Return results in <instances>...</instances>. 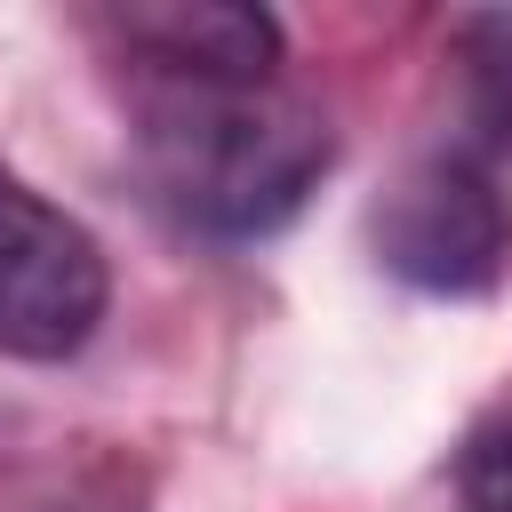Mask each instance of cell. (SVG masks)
Here are the masks:
<instances>
[{"label": "cell", "instance_id": "5b68a950", "mask_svg": "<svg viewBox=\"0 0 512 512\" xmlns=\"http://www.w3.org/2000/svg\"><path fill=\"white\" fill-rule=\"evenodd\" d=\"M464 56V96H472V128L512 152V8H480L456 40Z\"/></svg>", "mask_w": 512, "mask_h": 512}, {"label": "cell", "instance_id": "7a4b0ae2", "mask_svg": "<svg viewBox=\"0 0 512 512\" xmlns=\"http://www.w3.org/2000/svg\"><path fill=\"white\" fill-rule=\"evenodd\" d=\"M104 248L32 184L0 176V352L64 360L104 320Z\"/></svg>", "mask_w": 512, "mask_h": 512}, {"label": "cell", "instance_id": "277c9868", "mask_svg": "<svg viewBox=\"0 0 512 512\" xmlns=\"http://www.w3.org/2000/svg\"><path fill=\"white\" fill-rule=\"evenodd\" d=\"M120 40L160 80H272V56H280V24L264 8H232V0L128 8L120 16Z\"/></svg>", "mask_w": 512, "mask_h": 512}, {"label": "cell", "instance_id": "8992f818", "mask_svg": "<svg viewBox=\"0 0 512 512\" xmlns=\"http://www.w3.org/2000/svg\"><path fill=\"white\" fill-rule=\"evenodd\" d=\"M456 496H464V512H512V408H496V416L464 440V456H456Z\"/></svg>", "mask_w": 512, "mask_h": 512}, {"label": "cell", "instance_id": "6da1fadb", "mask_svg": "<svg viewBox=\"0 0 512 512\" xmlns=\"http://www.w3.org/2000/svg\"><path fill=\"white\" fill-rule=\"evenodd\" d=\"M328 120L272 80H160L144 96L136 160L152 200L192 232H272L328 168Z\"/></svg>", "mask_w": 512, "mask_h": 512}, {"label": "cell", "instance_id": "3957f363", "mask_svg": "<svg viewBox=\"0 0 512 512\" xmlns=\"http://www.w3.org/2000/svg\"><path fill=\"white\" fill-rule=\"evenodd\" d=\"M376 256L408 288L480 296L512 256V208L472 160H416L376 208Z\"/></svg>", "mask_w": 512, "mask_h": 512}]
</instances>
